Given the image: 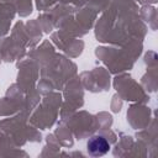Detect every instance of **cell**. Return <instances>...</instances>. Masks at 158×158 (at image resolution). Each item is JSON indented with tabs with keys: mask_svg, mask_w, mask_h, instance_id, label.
<instances>
[{
	"mask_svg": "<svg viewBox=\"0 0 158 158\" xmlns=\"http://www.w3.org/2000/svg\"><path fill=\"white\" fill-rule=\"evenodd\" d=\"M109 148L110 144L102 136H93L88 141V152L94 157L104 156L109 152Z\"/></svg>",
	"mask_w": 158,
	"mask_h": 158,
	"instance_id": "cell-1",
	"label": "cell"
}]
</instances>
